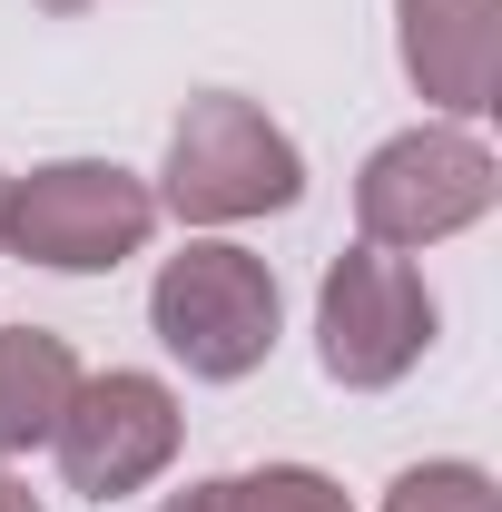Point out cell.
<instances>
[{"instance_id": "cell-1", "label": "cell", "mask_w": 502, "mask_h": 512, "mask_svg": "<svg viewBox=\"0 0 502 512\" xmlns=\"http://www.w3.org/2000/svg\"><path fill=\"white\" fill-rule=\"evenodd\" d=\"M306 197V148L237 89H207L168 128V168H158V217L178 227H247Z\"/></svg>"}, {"instance_id": "cell-2", "label": "cell", "mask_w": 502, "mask_h": 512, "mask_svg": "<svg viewBox=\"0 0 502 512\" xmlns=\"http://www.w3.org/2000/svg\"><path fill=\"white\" fill-rule=\"evenodd\" d=\"M148 325L197 384H247L286 335V296H276V266L256 247L188 237L148 286Z\"/></svg>"}, {"instance_id": "cell-3", "label": "cell", "mask_w": 502, "mask_h": 512, "mask_svg": "<svg viewBox=\"0 0 502 512\" xmlns=\"http://www.w3.org/2000/svg\"><path fill=\"white\" fill-rule=\"evenodd\" d=\"M148 237H158V188L119 158H50L10 178V207H0V247L50 276H109Z\"/></svg>"}, {"instance_id": "cell-4", "label": "cell", "mask_w": 502, "mask_h": 512, "mask_svg": "<svg viewBox=\"0 0 502 512\" xmlns=\"http://www.w3.org/2000/svg\"><path fill=\"white\" fill-rule=\"evenodd\" d=\"M493 197H502L493 148L453 119H424L404 138H384L375 158L355 168V227L384 256H424L443 237H463V227H483Z\"/></svg>"}, {"instance_id": "cell-5", "label": "cell", "mask_w": 502, "mask_h": 512, "mask_svg": "<svg viewBox=\"0 0 502 512\" xmlns=\"http://www.w3.org/2000/svg\"><path fill=\"white\" fill-rule=\"evenodd\" d=\"M434 345V286L414 276V256L345 247L315 286V355L345 394H384L424 365Z\"/></svg>"}, {"instance_id": "cell-6", "label": "cell", "mask_w": 502, "mask_h": 512, "mask_svg": "<svg viewBox=\"0 0 502 512\" xmlns=\"http://www.w3.org/2000/svg\"><path fill=\"white\" fill-rule=\"evenodd\" d=\"M178 434H188L178 394H168L158 375H138V365H109V375H79L50 453H60L69 493L119 503V493H148V483L178 463Z\"/></svg>"}, {"instance_id": "cell-7", "label": "cell", "mask_w": 502, "mask_h": 512, "mask_svg": "<svg viewBox=\"0 0 502 512\" xmlns=\"http://www.w3.org/2000/svg\"><path fill=\"white\" fill-rule=\"evenodd\" d=\"M404 30V79L434 99L453 128H473L502 89V0H394Z\"/></svg>"}, {"instance_id": "cell-8", "label": "cell", "mask_w": 502, "mask_h": 512, "mask_svg": "<svg viewBox=\"0 0 502 512\" xmlns=\"http://www.w3.org/2000/svg\"><path fill=\"white\" fill-rule=\"evenodd\" d=\"M69 394H79L69 335H50V325H0V463L50 444Z\"/></svg>"}, {"instance_id": "cell-9", "label": "cell", "mask_w": 502, "mask_h": 512, "mask_svg": "<svg viewBox=\"0 0 502 512\" xmlns=\"http://www.w3.org/2000/svg\"><path fill=\"white\" fill-rule=\"evenodd\" d=\"M158 512H355L335 473L315 463H266V473H217V483H188Z\"/></svg>"}, {"instance_id": "cell-10", "label": "cell", "mask_w": 502, "mask_h": 512, "mask_svg": "<svg viewBox=\"0 0 502 512\" xmlns=\"http://www.w3.org/2000/svg\"><path fill=\"white\" fill-rule=\"evenodd\" d=\"M384 512H502V483L483 463H414V473H394Z\"/></svg>"}, {"instance_id": "cell-11", "label": "cell", "mask_w": 502, "mask_h": 512, "mask_svg": "<svg viewBox=\"0 0 502 512\" xmlns=\"http://www.w3.org/2000/svg\"><path fill=\"white\" fill-rule=\"evenodd\" d=\"M0 512H40V493H30V483H20L10 463H0Z\"/></svg>"}, {"instance_id": "cell-12", "label": "cell", "mask_w": 502, "mask_h": 512, "mask_svg": "<svg viewBox=\"0 0 502 512\" xmlns=\"http://www.w3.org/2000/svg\"><path fill=\"white\" fill-rule=\"evenodd\" d=\"M40 10H89V0H40Z\"/></svg>"}, {"instance_id": "cell-13", "label": "cell", "mask_w": 502, "mask_h": 512, "mask_svg": "<svg viewBox=\"0 0 502 512\" xmlns=\"http://www.w3.org/2000/svg\"><path fill=\"white\" fill-rule=\"evenodd\" d=\"M0 207H10V178H0Z\"/></svg>"}]
</instances>
